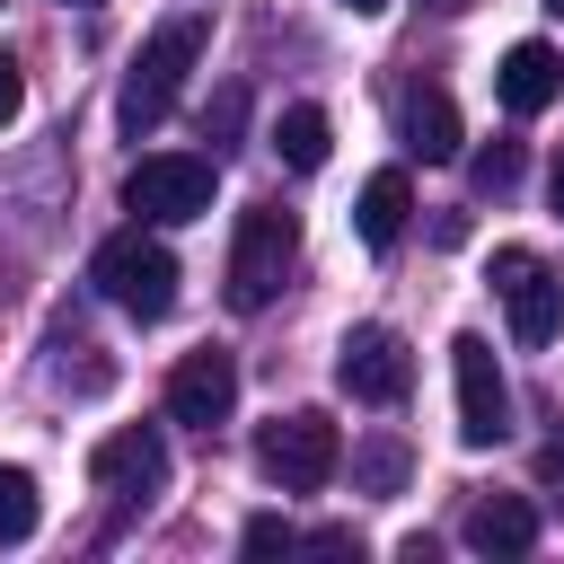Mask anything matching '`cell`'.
I'll return each mask as SVG.
<instances>
[{
	"label": "cell",
	"instance_id": "obj_1",
	"mask_svg": "<svg viewBox=\"0 0 564 564\" xmlns=\"http://www.w3.org/2000/svg\"><path fill=\"white\" fill-rule=\"evenodd\" d=\"M203 44H212V26H203L194 9H176L167 26H150V44H141V62L123 70V97H115V123H123L132 141L167 123V106H176V88H185V70L203 62Z\"/></svg>",
	"mask_w": 564,
	"mask_h": 564
},
{
	"label": "cell",
	"instance_id": "obj_4",
	"mask_svg": "<svg viewBox=\"0 0 564 564\" xmlns=\"http://www.w3.org/2000/svg\"><path fill=\"white\" fill-rule=\"evenodd\" d=\"M256 467H264L282 494H317V485L344 467V432H335L317 405H300V414H273V423L256 432Z\"/></svg>",
	"mask_w": 564,
	"mask_h": 564
},
{
	"label": "cell",
	"instance_id": "obj_13",
	"mask_svg": "<svg viewBox=\"0 0 564 564\" xmlns=\"http://www.w3.org/2000/svg\"><path fill=\"white\" fill-rule=\"evenodd\" d=\"M405 220H414V185H405V167H379L370 185H361V203H352V229H361V247H397L405 238Z\"/></svg>",
	"mask_w": 564,
	"mask_h": 564
},
{
	"label": "cell",
	"instance_id": "obj_25",
	"mask_svg": "<svg viewBox=\"0 0 564 564\" xmlns=\"http://www.w3.org/2000/svg\"><path fill=\"white\" fill-rule=\"evenodd\" d=\"M441 9H467V0H441Z\"/></svg>",
	"mask_w": 564,
	"mask_h": 564
},
{
	"label": "cell",
	"instance_id": "obj_16",
	"mask_svg": "<svg viewBox=\"0 0 564 564\" xmlns=\"http://www.w3.org/2000/svg\"><path fill=\"white\" fill-rule=\"evenodd\" d=\"M35 520H44V494H35V476H26V467H0V546L35 538Z\"/></svg>",
	"mask_w": 564,
	"mask_h": 564
},
{
	"label": "cell",
	"instance_id": "obj_11",
	"mask_svg": "<svg viewBox=\"0 0 564 564\" xmlns=\"http://www.w3.org/2000/svg\"><path fill=\"white\" fill-rule=\"evenodd\" d=\"M555 88H564V62H555V44H538V35H520V44L502 53V70H494V97H502L511 115H546Z\"/></svg>",
	"mask_w": 564,
	"mask_h": 564
},
{
	"label": "cell",
	"instance_id": "obj_23",
	"mask_svg": "<svg viewBox=\"0 0 564 564\" xmlns=\"http://www.w3.org/2000/svg\"><path fill=\"white\" fill-rule=\"evenodd\" d=\"M555 212H564V159H555Z\"/></svg>",
	"mask_w": 564,
	"mask_h": 564
},
{
	"label": "cell",
	"instance_id": "obj_6",
	"mask_svg": "<svg viewBox=\"0 0 564 564\" xmlns=\"http://www.w3.org/2000/svg\"><path fill=\"white\" fill-rule=\"evenodd\" d=\"M212 185H220L212 159H194V150H159V159H141V167L123 176V212L176 229V220H203V212H212Z\"/></svg>",
	"mask_w": 564,
	"mask_h": 564
},
{
	"label": "cell",
	"instance_id": "obj_14",
	"mask_svg": "<svg viewBox=\"0 0 564 564\" xmlns=\"http://www.w3.org/2000/svg\"><path fill=\"white\" fill-rule=\"evenodd\" d=\"M405 150L414 159H458V106H449V88H414L405 97Z\"/></svg>",
	"mask_w": 564,
	"mask_h": 564
},
{
	"label": "cell",
	"instance_id": "obj_19",
	"mask_svg": "<svg viewBox=\"0 0 564 564\" xmlns=\"http://www.w3.org/2000/svg\"><path fill=\"white\" fill-rule=\"evenodd\" d=\"M238 546H247V555H273V546H291V520H273V511H256Z\"/></svg>",
	"mask_w": 564,
	"mask_h": 564
},
{
	"label": "cell",
	"instance_id": "obj_18",
	"mask_svg": "<svg viewBox=\"0 0 564 564\" xmlns=\"http://www.w3.org/2000/svg\"><path fill=\"white\" fill-rule=\"evenodd\" d=\"M352 467H361V485H370V494H397V485H405V449H397V441H370Z\"/></svg>",
	"mask_w": 564,
	"mask_h": 564
},
{
	"label": "cell",
	"instance_id": "obj_8",
	"mask_svg": "<svg viewBox=\"0 0 564 564\" xmlns=\"http://www.w3.org/2000/svg\"><path fill=\"white\" fill-rule=\"evenodd\" d=\"M335 379H344L352 405H397V397L414 388V352H405L397 326H352V335L335 344Z\"/></svg>",
	"mask_w": 564,
	"mask_h": 564
},
{
	"label": "cell",
	"instance_id": "obj_21",
	"mask_svg": "<svg viewBox=\"0 0 564 564\" xmlns=\"http://www.w3.org/2000/svg\"><path fill=\"white\" fill-rule=\"evenodd\" d=\"M238 115H247V97H238V88H220V106H212V150H229V132H238Z\"/></svg>",
	"mask_w": 564,
	"mask_h": 564
},
{
	"label": "cell",
	"instance_id": "obj_5",
	"mask_svg": "<svg viewBox=\"0 0 564 564\" xmlns=\"http://www.w3.org/2000/svg\"><path fill=\"white\" fill-rule=\"evenodd\" d=\"M494 291H502V317L529 352L564 335V273L538 247H494Z\"/></svg>",
	"mask_w": 564,
	"mask_h": 564
},
{
	"label": "cell",
	"instance_id": "obj_24",
	"mask_svg": "<svg viewBox=\"0 0 564 564\" xmlns=\"http://www.w3.org/2000/svg\"><path fill=\"white\" fill-rule=\"evenodd\" d=\"M62 9H97V0H62Z\"/></svg>",
	"mask_w": 564,
	"mask_h": 564
},
{
	"label": "cell",
	"instance_id": "obj_17",
	"mask_svg": "<svg viewBox=\"0 0 564 564\" xmlns=\"http://www.w3.org/2000/svg\"><path fill=\"white\" fill-rule=\"evenodd\" d=\"M467 176H476V194H511L520 185V141H485L467 159Z\"/></svg>",
	"mask_w": 564,
	"mask_h": 564
},
{
	"label": "cell",
	"instance_id": "obj_2",
	"mask_svg": "<svg viewBox=\"0 0 564 564\" xmlns=\"http://www.w3.org/2000/svg\"><path fill=\"white\" fill-rule=\"evenodd\" d=\"M291 256H300V220L282 212V203H247L238 212V238H229V308H273V291H282V273H291Z\"/></svg>",
	"mask_w": 564,
	"mask_h": 564
},
{
	"label": "cell",
	"instance_id": "obj_26",
	"mask_svg": "<svg viewBox=\"0 0 564 564\" xmlns=\"http://www.w3.org/2000/svg\"><path fill=\"white\" fill-rule=\"evenodd\" d=\"M546 9H555V18H564V0H546Z\"/></svg>",
	"mask_w": 564,
	"mask_h": 564
},
{
	"label": "cell",
	"instance_id": "obj_7",
	"mask_svg": "<svg viewBox=\"0 0 564 564\" xmlns=\"http://www.w3.org/2000/svg\"><path fill=\"white\" fill-rule=\"evenodd\" d=\"M449 379H458V441L467 449H494L511 432V388H502V361H494V344L476 326L449 335Z\"/></svg>",
	"mask_w": 564,
	"mask_h": 564
},
{
	"label": "cell",
	"instance_id": "obj_10",
	"mask_svg": "<svg viewBox=\"0 0 564 564\" xmlns=\"http://www.w3.org/2000/svg\"><path fill=\"white\" fill-rule=\"evenodd\" d=\"M229 405H238V361H229L220 344H203V352H185V361L167 370V423L212 432V423H229Z\"/></svg>",
	"mask_w": 564,
	"mask_h": 564
},
{
	"label": "cell",
	"instance_id": "obj_22",
	"mask_svg": "<svg viewBox=\"0 0 564 564\" xmlns=\"http://www.w3.org/2000/svg\"><path fill=\"white\" fill-rule=\"evenodd\" d=\"M335 9H352V18H379V9H388V0H335Z\"/></svg>",
	"mask_w": 564,
	"mask_h": 564
},
{
	"label": "cell",
	"instance_id": "obj_20",
	"mask_svg": "<svg viewBox=\"0 0 564 564\" xmlns=\"http://www.w3.org/2000/svg\"><path fill=\"white\" fill-rule=\"evenodd\" d=\"M18 106H26V70L18 53H0V123H18Z\"/></svg>",
	"mask_w": 564,
	"mask_h": 564
},
{
	"label": "cell",
	"instance_id": "obj_12",
	"mask_svg": "<svg viewBox=\"0 0 564 564\" xmlns=\"http://www.w3.org/2000/svg\"><path fill=\"white\" fill-rule=\"evenodd\" d=\"M458 538H467L476 555H529V546H538V502H529V494H485V502H467Z\"/></svg>",
	"mask_w": 564,
	"mask_h": 564
},
{
	"label": "cell",
	"instance_id": "obj_3",
	"mask_svg": "<svg viewBox=\"0 0 564 564\" xmlns=\"http://www.w3.org/2000/svg\"><path fill=\"white\" fill-rule=\"evenodd\" d=\"M88 282H97L123 317H141V326L176 308V256H167L150 229H115V238L88 256Z\"/></svg>",
	"mask_w": 564,
	"mask_h": 564
},
{
	"label": "cell",
	"instance_id": "obj_9",
	"mask_svg": "<svg viewBox=\"0 0 564 564\" xmlns=\"http://www.w3.org/2000/svg\"><path fill=\"white\" fill-rule=\"evenodd\" d=\"M88 485H97V494H115V502H150V494L167 485V441H159L150 423L106 432V441L88 449Z\"/></svg>",
	"mask_w": 564,
	"mask_h": 564
},
{
	"label": "cell",
	"instance_id": "obj_15",
	"mask_svg": "<svg viewBox=\"0 0 564 564\" xmlns=\"http://www.w3.org/2000/svg\"><path fill=\"white\" fill-rule=\"evenodd\" d=\"M326 150H335V123H326V106H282V123H273V159L282 167H326Z\"/></svg>",
	"mask_w": 564,
	"mask_h": 564
}]
</instances>
